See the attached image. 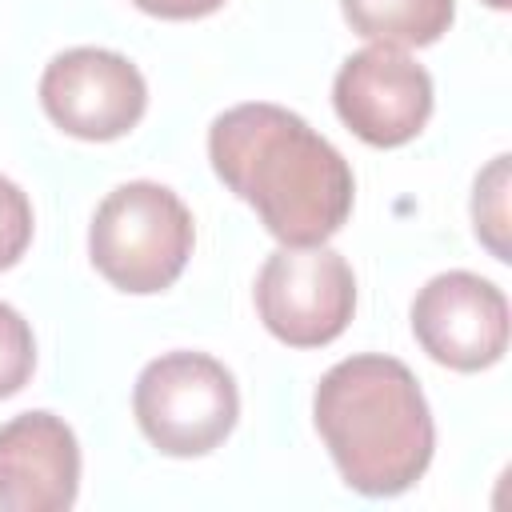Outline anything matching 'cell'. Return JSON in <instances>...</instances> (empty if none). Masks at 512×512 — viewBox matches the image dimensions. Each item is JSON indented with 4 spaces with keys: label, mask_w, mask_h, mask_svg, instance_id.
<instances>
[{
    "label": "cell",
    "mask_w": 512,
    "mask_h": 512,
    "mask_svg": "<svg viewBox=\"0 0 512 512\" xmlns=\"http://www.w3.org/2000/svg\"><path fill=\"white\" fill-rule=\"evenodd\" d=\"M192 240V212L172 188L128 180L100 200L88 228V256L112 288L148 296L184 272Z\"/></svg>",
    "instance_id": "cell-3"
},
{
    "label": "cell",
    "mask_w": 512,
    "mask_h": 512,
    "mask_svg": "<svg viewBox=\"0 0 512 512\" xmlns=\"http://www.w3.org/2000/svg\"><path fill=\"white\" fill-rule=\"evenodd\" d=\"M32 244V204L20 192V184H12L8 176H0V272L12 268Z\"/></svg>",
    "instance_id": "cell-13"
},
{
    "label": "cell",
    "mask_w": 512,
    "mask_h": 512,
    "mask_svg": "<svg viewBox=\"0 0 512 512\" xmlns=\"http://www.w3.org/2000/svg\"><path fill=\"white\" fill-rule=\"evenodd\" d=\"M484 4H488V8H500V12H504V8L512 4V0H484Z\"/></svg>",
    "instance_id": "cell-15"
},
{
    "label": "cell",
    "mask_w": 512,
    "mask_h": 512,
    "mask_svg": "<svg viewBox=\"0 0 512 512\" xmlns=\"http://www.w3.org/2000/svg\"><path fill=\"white\" fill-rule=\"evenodd\" d=\"M332 104L364 144L400 148L432 116V76L404 48L368 44L340 64Z\"/></svg>",
    "instance_id": "cell-6"
},
{
    "label": "cell",
    "mask_w": 512,
    "mask_h": 512,
    "mask_svg": "<svg viewBox=\"0 0 512 512\" xmlns=\"http://www.w3.org/2000/svg\"><path fill=\"white\" fill-rule=\"evenodd\" d=\"M132 412L164 456H204L236 428L240 392L220 360L204 352H164L136 376Z\"/></svg>",
    "instance_id": "cell-4"
},
{
    "label": "cell",
    "mask_w": 512,
    "mask_h": 512,
    "mask_svg": "<svg viewBox=\"0 0 512 512\" xmlns=\"http://www.w3.org/2000/svg\"><path fill=\"white\" fill-rule=\"evenodd\" d=\"M80 488L76 432L52 412L0 424V512H64Z\"/></svg>",
    "instance_id": "cell-9"
},
{
    "label": "cell",
    "mask_w": 512,
    "mask_h": 512,
    "mask_svg": "<svg viewBox=\"0 0 512 512\" xmlns=\"http://www.w3.org/2000/svg\"><path fill=\"white\" fill-rule=\"evenodd\" d=\"M472 220H476V236L492 248V256L508 260V156H496L488 172L476 180Z\"/></svg>",
    "instance_id": "cell-11"
},
{
    "label": "cell",
    "mask_w": 512,
    "mask_h": 512,
    "mask_svg": "<svg viewBox=\"0 0 512 512\" xmlns=\"http://www.w3.org/2000/svg\"><path fill=\"white\" fill-rule=\"evenodd\" d=\"M340 8L356 36L392 48L436 44L456 16V0H340Z\"/></svg>",
    "instance_id": "cell-10"
},
{
    "label": "cell",
    "mask_w": 512,
    "mask_h": 512,
    "mask_svg": "<svg viewBox=\"0 0 512 512\" xmlns=\"http://www.w3.org/2000/svg\"><path fill=\"white\" fill-rule=\"evenodd\" d=\"M412 332L436 364L480 372L508 348V300L476 272H440L412 300Z\"/></svg>",
    "instance_id": "cell-8"
},
{
    "label": "cell",
    "mask_w": 512,
    "mask_h": 512,
    "mask_svg": "<svg viewBox=\"0 0 512 512\" xmlns=\"http://www.w3.org/2000/svg\"><path fill=\"white\" fill-rule=\"evenodd\" d=\"M32 368H36L32 328L12 304L0 300V400L16 396L32 380Z\"/></svg>",
    "instance_id": "cell-12"
},
{
    "label": "cell",
    "mask_w": 512,
    "mask_h": 512,
    "mask_svg": "<svg viewBox=\"0 0 512 512\" xmlns=\"http://www.w3.org/2000/svg\"><path fill=\"white\" fill-rule=\"evenodd\" d=\"M40 104L56 128L80 140H116L148 108L140 68L108 48H68L40 76Z\"/></svg>",
    "instance_id": "cell-7"
},
{
    "label": "cell",
    "mask_w": 512,
    "mask_h": 512,
    "mask_svg": "<svg viewBox=\"0 0 512 512\" xmlns=\"http://www.w3.org/2000/svg\"><path fill=\"white\" fill-rule=\"evenodd\" d=\"M312 420L348 488L396 496L432 464L428 400L396 356H348L332 364L312 396Z\"/></svg>",
    "instance_id": "cell-2"
},
{
    "label": "cell",
    "mask_w": 512,
    "mask_h": 512,
    "mask_svg": "<svg viewBox=\"0 0 512 512\" xmlns=\"http://www.w3.org/2000/svg\"><path fill=\"white\" fill-rule=\"evenodd\" d=\"M140 12L160 16V20H200L224 8V0H132Z\"/></svg>",
    "instance_id": "cell-14"
},
{
    "label": "cell",
    "mask_w": 512,
    "mask_h": 512,
    "mask_svg": "<svg viewBox=\"0 0 512 512\" xmlns=\"http://www.w3.org/2000/svg\"><path fill=\"white\" fill-rule=\"evenodd\" d=\"M256 312L264 328L288 348L332 344L356 312V276L328 244H280L256 276Z\"/></svg>",
    "instance_id": "cell-5"
},
{
    "label": "cell",
    "mask_w": 512,
    "mask_h": 512,
    "mask_svg": "<svg viewBox=\"0 0 512 512\" xmlns=\"http://www.w3.org/2000/svg\"><path fill=\"white\" fill-rule=\"evenodd\" d=\"M208 160L284 248L324 244L352 212L348 160L280 104L256 100L220 112L208 128Z\"/></svg>",
    "instance_id": "cell-1"
}]
</instances>
